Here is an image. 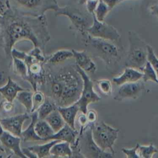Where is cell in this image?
Instances as JSON below:
<instances>
[{
	"label": "cell",
	"mask_w": 158,
	"mask_h": 158,
	"mask_svg": "<svg viewBox=\"0 0 158 158\" xmlns=\"http://www.w3.org/2000/svg\"><path fill=\"white\" fill-rule=\"evenodd\" d=\"M2 39L6 54L11 57L14 45L21 40L30 41L34 47L42 50L51 37L48 30L45 15L35 16L22 13L10 8L0 17Z\"/></svg>",
	"instance_id": "1"
},
{
	"label": "cell",
	"mask_w": 158,
	"mask_h": 158,
	"mask_svg": "<svg viewBox=\"0 0 158 158\" xmlns=\"http://www.w3.org/2000/svg\"><path fill=\"white\" fill-rule=\"evenodd\" d=\"M83 79L76 65H68L56 72L45 71L40 89L58 106L75 104L80 98L83 89Z\"/></svg>",
	"instance_id": "2"
},
{
	"label": "cell",
	"mask_w": 158,
	"mask_h": 158,
	"mask_svg": "<svg viewBox=\"0 0 158 158\" xmlns=\"http://www.w3.org/2000/svg\"><path fill=\"white\" fill-rule=\"evenodd\" d=\"M11 7L25 14L40 16L48 10L55 12L59 5L56 0H9Z\"/></svg>",
	"instance_id": "3"
},
{
	"label": "cell",
	"mask_w": 158,
	"mask_h": 158,
	"mask_svg": "<svg viewBox=\"0 0 158 158\" xmlns=\"http://www.w3.org/2000/svg\"><path fill=\"white\" fill-rule=\"evenodd\" d=\"M78 139V147L83 157L98 158L112 157V153L101 149L95 143L92 136L91 123L83 128H80Z\"/></svg>",
	"instance_id": "4"
},
{
	"label": "cell",
	"mask_w": 158,
	"mask_h": 158,
	"mask_svg": "<svg viewBox=\"0 0 158 158\" xmlns=\"http://www.w3.org/2000/svg\"><path fill=\"white\" fill-rule=\"evenodd\" d=\"M92 136L95 143L103 151L109 150L114 154L113 146L118 138L119 130L114 128L104 122L91 123Z\"/></svg>",
	"instance_id": "5"
},
{
	"label": "cell",
	"mask_w": 158,
	"mask_h": 158,
	"mask_svg": "<svg viewBox=\"0 0 158 158\" xmlns=\"http://www.w3.org/2000/svg\"><path fill=\"white\" fill-rule=\"evenodd\" d=\"M129 40L130 48L125 65L142 70L148 61L147 44H144L134 33L132 35L130 34Z\"/></svg>",
	"instance_id": "6"
},
{
	"label": "cell",
	"mask_w": 158,
	"mask_h": 158,
	"mask_svg": "<svg viewBox=\"0 0 158 158\" xmlns=\"http://www.w3.org/2000/svg\"><path fill=\"white\" fill-rule=\"evenodd\" d=\"M56 16H66L70 21L72 26L83 35L86 33V30L91 25L88 14L81 11L79 8L72 5L59 7L54 12Z\"/></svg>",
	"instance_id": "7"
},
{
	"label": "cell",
	"mask_w": 158,
	"mask_h": 158,
	"mask_svg": "<svg viewBox=\"0 0 158 158\" xmlns=\"http://www.w3.org/2000/svg\"><path fill=\"white\" fill-rule=\"evenodd\" d=\"M77 66V70L83 79V89L79 99L75 102L81 112L86 114L88 110V106L91 103L98 102L101 100V97L94 91L93 83L87 75L86 72Z\"/></svg>",
	"instance_id": "8"
},
{
	"label": "cell",
	"mask_w": 158,
	"mask_h": 158,
	"mask_svg": "<svg viewBox=\"0 0 158 158\" xmlns=\"http://www.w3.org/2000/svg\"><path fill=\"white\" fill-rule=\"evenodd\" d=\"M93 23L86 30V33L94 38L109 41H116L119 39L120 34L115 28L104 22H100L93 14Z\"/></svg>",
	"instance_id": "9"
},
{
	"label": "cell",
	"mask_w": 158,
	"mask_h": 158,
	"mask_svg": "<svg viewBox=\"0 0 158 158\" xmlns=\"http://www.w3.org/2000/svg\"><path fill=\"white\" fill-rule=\"evenodd\" d=\"M86 42L107 62L118 56L117 48L109 40L92 37L87 34Z\"/></svg>",
	"instance_id": "10"
},
{
	"label": "cell",
	"mask_w": 158,
	"mask_h": 158,
	"mask_svg": "<svg viewBox=\"0 0 158 158\" xmlns=\"http://www.w3.org/2000/svg\"><path fill=\"white\" fill-rule=\"evenodd\" d=\"M30 113L25 112L23 114L0 118V123L4 129L11 134L17 136H21L22 131V127L23 123L30 118Z\"/></svg>",
	"instance_id": "11"
},
{
	"label": "cell",
	"mask_w": 158,
	"mask_h": 158,
	"mask_svg": "<svg viewBox=\"0 0 158 158\" xmlns=\"http://www.w3.org/2000/svg\"><path fill=\"white\" fill-rule=\"evenodd\" d=\"M0 141L2 148L13 152L19 157H27L20 147L22 138L4 130L0 135Z\"/></svg>",
	"instance_id": "12"
},
{
	"label": "cell",
	"mask_w": 158,
	"mask_h": 158,
	"mask_svg": "<svg viewBox=\"0 0 158 158\" xmlns=\"http://www.w3.org/2000/svg\"><path fill=\"white\" fill-rule=\"evenodd\" d=\"M143 89V84L139 80L122 84L120 86L117 94L114 96V99L122 101L123 99H135L139 96Z\"/></svg>",
	"instance_id": "13"
},
{
	"label": "cell",
	"mask_w": 158,
	"mask_h": 158,
	"mask_svg": "<svg viewBox=\"0 0 158 158\" xmlns=\"http://www.w3.org/2000/svg\"><path fill=\"white\" fill-rule=\"evenodd\" d=\"M73 57L76 65L86 72L94 73L96 70V65L85 51H78L73 49Z\"/></svg>",
	"instance_id": "14"
},
{
	"label": "cell",
	"mask_w": 158,
	"mask_h": 158,
	"mask_svg": "<svg viewBox=\"0 0 158 158\" xmlns=\"http://www.w3.org/2000/svg\"><path fill=\"white\" fill-rule=\"evenodd\" d=\"M78 135L79 132L76 129L72 128L68 124L65 123L60 130L50 136L48 138V140L57 139L59 141H67L69 142L70 144H73L75 142Z\"/></svg>",
	"instance_id": "15"
},
{
	"label": "cell",
	"mask_w": 158,
	"mask_h": 158,
	"mask_svg": "<svg viewBox=\"0 0 158 158\" xmlns=\"http://www.w3.org/2000/svg\"><path fill=\"white\" fill-rule=\"evenodd\" d=\"M143 78V72L138 71V70L131 68L127 67L123 73L120 76L114 77L112 81L117 86H120L122 84L130 82H135L140 80Z\"/></svg>",
	"instance_id": "16"
},
{
	"label": "cell",
	"mask_w": 158,
	"mask_h": 158,
	"mask_svg": "<svg viewBox=\"0 0 158 158\" xmlns=\"http://www.w3.org/2000/svg\"><path fill=\"white\" fill-rule=\"evenodd\" d=\"M27 89L20 86L18 83L11 79L10 77H8L7 83L2 86L0 87V94L4 99L13 102L15 99L19 91Z\"/></svg>",
	"instance_id": "17"
},
{
	"label": "cell",
	"mask_w": 158,
	"mask_h": 158,
	"mask_svg": "<svg viewBox=\"0 0 158 158\" xmlns=\"http://www.w3.org/2000/svg\"><path fill=\"white\" fill-rule=\"evenodd\" d=\"M57 109L61 114L65 123L70 126L72 128L76 129L75 120L77 118L78 112L80 111L77 105L75 103L65 107L58 106Z\"/></svg>",
	"instance_id": "18"
},
{
	"label": "cell",
	"mask_w": 158,
	"mask_h": 158,
	"mask_svg": "<svg viewBox=\"0 0 158 158\" xmlns=\"http://www.w3.org/2000/svg\"><path fill=\"white\" fill-rule=\"evenodd\" d=\"M51 157H71L72 149L69 142L60 141L55 143L50 150Z\"/></svg>",
	"instance_id": "19"
},
{
	"label": "cell",
	"mask_w": 158,
	"mask_h": 158,
	"mask_svg": "<svg viewBox=\"0 0 158 158\" xmlns=\"http://www.w3.org/2000/svg\"><path fill=\"white\" fill-rule=\"evenodd\" d=\"M31 121L30 125H28V128L25 130H22L21 136L22 141H41L44 142L43 139L39 137L35 130V124L36 122L38 120V114L36 111L31 113Z\"/></svg>",
	"instance_id": "20"
},
{
	"label": "cell",
	"mask_w": 158,
	"mask_h": 158,
	"mask_svg": "<svg viewBox=\"0 0 158 158\" xmlns=\"http://www.w3.org/2000/svg\"><path fill=\"white\" fill-rule=\"evenodd\" d=\"M35 130L36 135L44 142L48 141V138L55 133L45 119H38L35 124Z\"/></svg>",
	"instance_id": "21"
},
{
	"label": "cell",
	"mask_w": 158,
	"mask_h": 158,
	"mask_svg": "<svg viewBox=\"0 0 158 158\" xmlns=\"http://www.w3.org/2000/svg\"><path fill=\"white\" fill-rule=\"evenodd\" d=\"M58 141H60L57 139L50 140L47 141L46 143L29 146L27 148L33 152L38 158L51 157L50 150L52 146Z\"/></svg>",
	"instance_id": "22"
},
{
	"label": "cell",
	"mask_w": 158,
	"mask_h": 158,
	"mask_svg": "<svg viewBox=\"0 0 158 158\" xmlns=\"http://www.w3.org/2000/svg\"><path fill=\"white\" fill-rule=\"evenodd\" d=\"M72 57H73L72 50L60 49L46 59L44 64L57 65Z\"/></svg>",
	"instance_id": "23"
},
{
	"label": "cell",
	"mask_w": 158,
	"mask_h": 158,
	"mask_svg": "<svg viewBox=\"0 0 158 158\" xmlns=\"http://www.w3.org/2000/svg\"><path fill=\"white\" fill-rule=\"evenodd\" d=\"M54 133L60 130L66 123L57 109L54 110L45 118Z\"/></svg>",
	"instance_id": "24"
},
{
	"label": "cell",
	"mask_w": 158,
	"mask_h": 158,
	"mask_svg": "<svg viewBox=\"0 0 158 158\" xmlns=\"http://www.w3.org/2000/svg\"><path fill=\"white\" fill-rule=\"evenodd\" d=\"M57 107V106L55 102L46 96L44 102L36 110L38 119H45L46 117L54 110L56 109Z\"/></svg>",
	"instance_id": "25"
},
{
	"label": "cell",
	"mask_w": 158,
	"mask_h": 158,
	"mask_svg": "<svg viewBox=\"0 0 158 158\" xmlns=\"http://www.w3.org/2000/svg\"><path fill=\"white\" fill-rule=\"evenodd\" d=\"M32 96L33 93L28 89H25L21 91H19L15 98L17 101L23 105L27 112L31 114L32 109Z\"/></svg>",
	"instance_id": "26"
},
{
	"label": "cell",
	"mask_w": 158,
	"mask_h": 158,
	"mask_svg": "<svg viewBox=\"0 0 158 158\" xmlns=\"http://www.w3.org/2000/svg\"><path fill=\"white\" fill-rule=\"evenodd\" d=\"M14 72L23 80H27L28 77V67L26 63L22 59L12 57Z\"/></svg>",
	"instance_id": "27"
},
{
	"label": "cell",
	"mask_w": 158,
	"mask_h": 158,
	"mask_svg": "<svg viewBox=\"0 0 158 158\" xmlns=\"http://www.w3.org/2000/svg\"><path fill=\"white\" fill-rule=\"evenodd\" d=\"M137 154L139 157L151 158L158 152L157 149L152 144L148 146H141L137 144Z\"/></svg>",
	"instance_id": "28"
},
{
	"label": "cell",
	"mask_w": 158,
	"mask_h": 158,
	"mask_svg": "<svg viewBox=\"0 0 158 158\" xmlns=\"http://www.w3.org/2000/svg\"><path fill=\"white\" fill-rule=\"evenodd\" d=\"M110 8L102 1L99 0L98 4L94 10L93 15L96 19L100 22H104V20L110 10Z\"/></svg>",
	"instance_id": "29"
},
{
	"label": "cell",
	"mask_w": 158,
	"mask_h": 158,
	"mask_svg": "<svg viewBox=\"0 0 158 158\" xmlns=\"http://www.w3.org/2000/svg\"><path fill=\"white\" fill-rule=\"evenodd\" d=\"M143 71V78L144 81H151L156 83L158 85V77L156 74V71L151 66V64L147 61L145 66L142 70Z\"/></svg>",
	"instance_id": "30"
},
{
	"label": "cell",
	"mask_w": 158,
	"mask_h": 158,
	"mask_svg": "<svg viewBox=\"0 0 158 158\" xmlns=\"http://www.w3.org/2000/svg\"><path fill=\"white\" fill-rule=\"evenodd\" d=\"M46 99V96L44 93L40 90H36L33 93L32 96V109L31 113L36 112L37 109L43 104Z\"/></svg>",
	"instance_id": "31"
},
{
	"label": "cell",
	"mask_w": 158,
	"mask_h": 158,
	"mask_svg": "<svg viewBox=\"0 0 158 158\" xmlns=\"http://www.w3.org/2000/svg\"><path fill=\"white\" fill-rule=\"evenodd\" d=\"M98 86L102 93L105 95H110L112 91V85L110 80L101 79L97 81Z\"/></svg>",
	"instance_id": "32"
},
{
	"label": "cell",
	"mask_w": 158,
	"mask_h": 158,
	"mask_svg": "<svg viewBox=\"0 0 158 158\" xmlns=\"http://www.w3.org/2000/svg\"><path fill=\"white\" fill-rule=\"evenodd\" d=\"M148 51V61L151 64L158 77V58L156 56L152 48L149 44L146 45Z\"/></svg>",
	"instance_id": "33"
},
{
	"label": "cell",
	"mask_w": 158,
	"mask_h": 158,
	"mask_svg": "<svg viewBox=\"0 0 158 158\" xmlns=\"http://www.w3.org/2000/svg\"><path fill=\"white\" fill-rule=\"evenodd\" d=\"M10 8L9 0H0V17L5 15Z\"/></svg>",
	"instance_id": "34"
},
{
	"label": "cell",
	"mask_w": 158,
	"mask_h": 158,
	"mask_svg": "<svg viewBox=\"0 0 158 158\" xmlns=\"http://www.w3.org/2000/svg\"><path fill=\"white\" fill-rule=\"evenodd\" d=\"M137 144L135 146V148L131 149H127V148H122V151L126 155L127 157L130 158H135V157H139L138 154H137Z\"/></svg>",
	"instance_id": "35"
},
{
	"label": "cell",
	"mask_w": 158,
	"mask_h": 158,
	"mask_svg": "<svg viewBox=\"0 0 158 158\" xmlns=\"http://www.w3.org/2000/svg\"><path fill=\"white\" fill-rule=\"evenodd\" d=\"M99 0H87L85 3L86 9L91 14H93L94 10L98 4Z\"/></svg>",
	"instance_id": "36"
},
{
	"label": "cell",
	"mask_w": 158,
	"mask_h": 158,
	"mask_svg": "<svg viewBox=\"0 0 158 158\" xmlns=\"http://www.w3.org/2000/svg\"><path fill=\"white\" fill-rule=\"evenodd\" d=\"M86 115L89 123L92 124L96 122L98 119V114L96 110L93 109L88 110L86 113Z\"/></svg>",
	"instance_id": "37"
},
{
	"label": "cell",
	"mask_w": 158,
	"mask_h": 158,
	"mask_svg": "<svg viewBox=\"0 0 158 158\" xmlns=\"http://www.w3.org/2000/svg\"><path fill=\"white\" fill-rule=\"evenodd\" d=\"M76 119H77V122L80 125L81 128L85 127L86 126H87L89 124L86 114H85V113L81 112L80 114L77 115Z\"/></svg>",
	"instance_id": "38"
},
{
	"label": "cell",
	"mask_w": 158,
	"mask_h": 158,
	"mask_svg": "<svg viewBox=\"0 0 158 158\" xmlns=\"http://www.w3.org/2000/svg\"><path fill=\"white\" fill-rule=\"evenodd\" d=\"M0 107L5 112H8L11 111L13 108H14V104H13V102H10L9 101L5 99H3V101L1 102L0 104Z\"/></svg>",
	"instance_id": "39"
},
{
	"label": "cell",
	"mask_w": 158,
	"mask_h": 158,
	"mask_svg": "<svg viewBox=\"0 0 158 158\" xmlns=\"http://www.w3.org/2000/svg\"><path fill=\"white\" fill-rule=\"evenodd\" d=\"M110 9H112L118 3L123 1L122 0H102Z\"/></svg>",
	"instance_id": "40"
},
{
	"label": "cell",
	"mask_w": 158,
	"mask_h": 158,
	"mask_svg": "<svg viewBox=\"0 0 158 158\" xmlns=\"http://www.w3.org/2000/svg\"><path fill=\"white\" fill-rule=\"evenodd\" d=\"M151 13L158 17V4H154L150 7Z\"/></svg>",
	"instance_id": "41"
},
{
	"label": "cell",
	"mask_w": 158,
	"mask_h": 158,
	"mask_svg": "<svg viewBox=\"0 0 158 158\" xmlns=\"http://www.w3.org/2000/svg\"><path fill=\"white\" fill-rule=\"evenodd\" d=\"M87 1V0H78V4L80 5H83V4H85L86 2Z\"/></svg>",
	"instance_id": "42"
},
{
	"label": "cell",
	"mask_w": 158,
	"mask_h": 158,
	"mask_svg": "<svg viewBox=\"0 0 158 158\" xmlns=\"http://www.w3.org/2000/svg\"><path fill=\"white\" fill-rule=\"evenodd\" d=\"M1 32H2V28H1V25L0 24V36L1 35Z\"/></svg>",
	"instance_id": "43"
},
{
	"label": "cell",
	"mask_w": 158,
	"mask_h": 158,
	"mask_svg": "<svg viewBox=\"0 0 158 158\" xmlns=\"http://www.w3.org/2000/svg\"><path fill=\"white\" fill-rule=\"evenodd\" d=\"M122 1H125V0H122Z\"/></svg>",
	"instance_id": "44"
}]
</instances>
